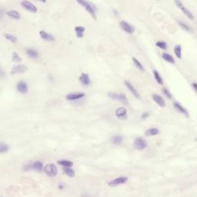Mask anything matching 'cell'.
I'll return each instance as SVG.
<instances>
[{"instance_id":"15","label":"cell","mask_w":197,"mask_h":197,"mask_svg":"<svg viewBox=\"0 0 197 197\" xmlns=\"http://www.w3.org/2000/svg\"><path fill=\"white\" fill-rule=\"evenodd\" d=\"M39 36L42 39H43V40L45 41H50V42H53V41L55 40V38H54V36H52L51 34H49V33H47L46 31H43V30H41L40 32H39Z\"/></svg>"},{"instance_id":"11","label":"cell","mask_w":197,"mask_h":197,"mask_svg":"<svg viewBox=\"0 0 197 197\" xmlns=\"http://www.w3.org/2000/svg\"><path fill=\"white\" fill-rule=\"evenodd\" d=\"M28 70V67L25 65H17L14 66L11 71L12 74H20V73H24Z\"/></svg>"},{"instance_id":"38","label":"cell","mask_w":197,"mask_h":197,"mask_svg":"<svg viewBox=\"0 0 197 197\" xmlns=\"http://www.w3.org/2000/svg\"><path fill=\"white\" fill-rule=\"evenodd\" d=\"M37 1H40V2H43V3H45V2H46V0H37Z\"/></svg>"},{"instance_id":"1","label":"cell","mask_w":197,"mask_h":197,"mask_svg":"<svg viewBox=\"0 0 197 197\" xmlns=\"http://www.w3.org/2000/svg\"><path fill=\"white\" fill-rule=\"evenodd\" d=\"M77 2L79 4L83 6L84 8L86 9V10L88 12V13L90 14L92 17L94 19H96V13H95V9H94L93 6H92L91 3L89 2L86 0H76Z\"/></svg>"},{"instance_id":"21","label":"cell","mask_w":197,"mask_h":197,"mask_svg":"<svg viewBox=\"0 0 197 197\" xmlns=\"http://www.w3.org/2000/svg\"><path fill=\"white\" fill-rule=\"evenodd\" d=\"M75 31L78 38H83L84 36V32L86 31V28L84 26H76Z\"/></svg>"},{"instance_id":"13","label":"cell","mask_w":197,"mask_h":197,"mask_svg":"<svg viewBox=\"0 0 197 197\" xmlns=\"http://www.w3.org/2000/svg\"><path fill=\"white\" fill-rule=\"evenodd\" d=\"M116 116L118 118L122 119H125L127 118V110L124 107H119L116 110Z\"/></svg>"},{"instance_id":"32","label":"cell","mask_w":197,"mask_h":197,"mask_svg":"<svg viewBox=\"0 0 197 197\" xmlns=\"http://www.w3.org/2000/svg\"><path fill=\"white\" fill-rule=\"evenodd\" d=\"M9 146H8V145L4 144L3 142L1 143V145H0V153H6V152L9 151Z\"/></svg>"},{"instance_id":"19","label":"cell","mask_w":197,"mask_h":197,"mask_svg":"<svg viewBox=\"0 0 197 197\" xmlns=\"http://www.w3.org/2000/svg\"><path fill=\"white\" fill-rule=\"evenodd\" d=\"M6 14L9 18H11V19H16V20L21 19V15H20V13H18L17 11L10 10L9 11V12H7Z\"/></svg>"},{"instance_id":"3","label":"cell","mask_w":197,"mask_h":197,"mask_svg":"<svg viewBox=\"0 0 197 197\" xmlns=\"http://www.w3.org/2000/svg\"><path fill=\"white\" fill-rule=\"evenodd\" d=\"M44 172L48 176L50 177H54L57 175L58 173V169L54 164L53 163H49L47 164L44 167Z\"/></svg>"},{"instance_id":"10","label":"cell","mask_w":197,"mask_h":197,"mask_svg":"<svg viewBox=\"0 0 197 197\" xmlns=\"http://www.w3.org/2000/svg\"><path fill=\"white\" fill-rule=\"evenodd\" d=\"M16 89H17L18 92H19L22 94L27 93L28 90H29L26 83L22 80L19 81V83L16 84Z\"/></svg>"},{"instance_id":"28","label":"cell","mask_w":197,"mask_h":197,"mask_svg":"<svg viewBox=\"0 0 197 197\" xmlns=\"http://www.w3.org/2000/svg\"><path fill=\"white\" fill-rule=\"evenodd\" d=\"M57 163L58 164L62 165L64 167H72V165H73L72 162L69 161V160H59Z\"/></svg>"},{"instance_id":"26","label":"cell","mask_w":197,"mask_h":197,"mask_svg":"<svg viewBox=\"0 0 197 197\" xmlns=\"http://www.w3.org/2000/svg\"><path fill=\"white\" fill-rule=\"evenodd\" d=\"M153 75H154V78L156 79V81L157 82L158 84L159 85H163V79H162L161 76L159 75V73L157 72L156 70H153Z\"/></svg>"},{"instance_id":"7","label":"cell","mask_w":197,"mask_h":197,"mask_svg":"<svg viewBox=\"0 0 197 197\" xmlns=\"http://www.w3.org/2000/svg\"><path fill=\"white\" fill-rule=\"evenodd\" d=\"M25 169H26V170H34L38 172H42L43 170H44V169H43V163L40 161L34 162V163H31L30 165H26V167H25Z\"/></svg>"},{"instance_id":"34","label":"cell","mask_w":197,"mask_h":197,"mask_svg":"<svg viewBox=\"0 0 197 197\" xmlns=\"http://www.w3.org/2000/svg\"><path fill=\"white\" fill-rule=\"evenodd\" d=\"M156 46L162 49H167V44H166L165 42H163V41H159V42H157V43H156Z\"/></svg>"},{"instance_id":"25","label":"cell","mask_w":197,"mask_h":197,"mask_svg":"<svg viewBox=\"0 0 197 197\" xmlns=\"http://www.w3.org/2000/svg\"><path fill=\"white\" fill-rule=\"evenodd\" d=\"M63 172L66 176H69V177H74L75 175H76L75 171L72 170L71 167H63Z\"/></svg>"},{"instance_id":"37","label":"cell","mask_w":197,"mask_h":197,"mask_svg":"<svg viewBox=\"0 0 197 197\" xmlns=\"http://www.w3.org/2000/svg\"><path fill=\"white\" fill-rule=\"evenodd\" d=\"M192 86H193V87L194 88V89H195L196 91L197 92V83H193V85H192Z\"/></svg>"},{"instance_id":"8","label":"cell","mask_w":197,"mask_h":197,"mask_svg":"<svg viewBox=\"0 0 197 197\" xmlns=\"http://www.w3.org/2000/svg\"><path fill=\"white\" fill-rule=\"evenodd\" d=\"M119 26L124 32H127L129 34H133L135 31V29L125 21H121L119 23Z\"/></svg>"},{"instance_id":"27","label":"cell","mask_w":197,"mask_h":197,"mask_svg":"<svg viewBox=\"0 0 197 197\" xmlns=\"http://www.w3.org/2000/svg\"><path fill=\"white\" fill-rule=\"evenodd\" d=\"M132 59H133V62L134 65L136 66V67H137V68L141 70V71H142V72H144V71H145V68H144V67H143V66H142V63H141V62H140L139 61V60H138L137 59H136V58L133 57V58H132Z\"/></svg>"},{"instance_id":"22","label":"cell","mask_w":197,"mask_h":197,"mask_svg":"<svg viewBox=\"0 0 197 197\" xmlns=\"http://www.w3.org/2000/svg\"><path fill=\"white\" fill-rule=\"evenodd\" d=\"M159 133V129H156V128H151V129H147L146 132H145V135L147 136H156Z\"/></svg>"},{"instance_id":"20","label":"cell","mask_w":197,"mask_h":197,"mask_svg":"<svg viewBox=\"0 0 197 197\" xmlns=\"http://www.w3.org/2000/svg\"><path fill=\"white\" fill-rule=\"evenodd\" d=\"M26 54L28 56L32 59H38L39 55L38 51H36L33 49H26Z\"/></svg>"},{"instance_id":"24","label":"cell","mask_w":197,"mask_h":197,"mask_svg":"<svg viewBox=\"0 0 197 197\" xmlns=\"http://www.w3.org/2000/svg\"><path fill=\"white\" fill-rule=\"evenodd\" d=\"M174 53L178 59L182 58V47L180 45H176V46L174 47Z\"/></svg>"},{"instance_id":"12","label":"cell","mask_w":197,"mask_h":197,"mask_svg":"<svg viewBox=\"0 0 197 197\" xmlns=\"http://www.w3.org/2000/svg\"><path fill=\"white\" fill-rule=\"evenodd\" d=\"M86 95L84 93H72L66 95V99L69 101H73V100H79L81 98H83Z\"/></svg>"},{"instance_id":"9","label":"cell","mask_w":197,"mask_h":197,"mask_svg":"<svg viewBox=\"0 0 197 197\" xmlns=\"http://www.w3.org/2000/svg\"><path fill=\"white\" fill-rule=\"evenodd\" d=\"M21 6L29 12H31V13H36L37 12V8L29 1H26V0L22 1L21 2Z\"/></svg>"},{"instance_id":"14","label":"cell","mask_w":197,"mask_h":197,"mask_svg":"<svg viewBox=\"0 0 197 197\" xmlns=\"http://www.w3.org/2000/svg\"><path fill=\"white\" fill-rule=\"evenodd\" d=\"M152 98H153V101H154L157 105H159L160 107H165V102L164 99L162 97L161 95H157V94H153L152 95Z\"/></svg>"},{"instance_id":"5","label":"cell","mask_w":197,"mask_h":197,"mask_svg":"<svg viewBox=\"0 0 197 197\" xmlns=\"http://www.w3.org/2000/svg\"><path fill=\"white\" fill-rule=\"evenodd\" d=\"M109 97L115 100H118L121 102H124L125 104H128V100L125 94L124 93H109L108 94Z\"/></svg>"},{"instance_id":"31","label":"cell","mask_w":197,"mask_h":197,"mask_svg":"<svg viewBox=\"0 0 197 197\" xmlns=\"http://www.w3.org/2000/svg\"><path fill=\"white\" fill-rule=\"evenodd\" d=\"M178 24L184 30H186V32H191L192 31V29H191V27L189 26H188L187 24H186L184 22H182V21H178Z\"/></svg>"},{"instance_id":"33","label":"cell","mask_w":197,"mask_h":197,"mask_svg":"<svg viewBox=\"0 0 197 197\" xmlns=\"http://www.w3.org/2000/svg\"><path fill=\"white\" fill-rule=\"evenodd\" d=\"M12 58H13V61L14 62L19 63V62H22V58L20 57L16 53H13Z\"/></svg>"},{"instance_id":"16","label":"cell","mask_w":197,"mask_h":197,"mask_svg":"<svg viewBox=\"0 0 197 197\" xmlns=\"http://www.w3.org/2000/svg\"><path fill=\"white\" fill-rule=\"evenodd\" d=\"M79 81L81 83H83V85L88 86L91 83V80H90V77H89V74H86V73H82L81 76L79 78Z\"/></svg>"},{"instance_id":"29","label":"cell","mask_w":197,"mask_h":197,"mask_svg":"<svg viewBox=\"0 0 197 197\" xmlns=\"http://www.w3.org/2000/svg\"><path fill=\"white\" fill-rule=\"evenodd\" d=\"M123 137L121 136H115L111 139V141H112V143H114V144L119 145L122 143L123 142Z\"/></svg>"},{"instance_id":"35","label":"cell","mask_w":197,"mask_h":197,"mask_svg":"<svg viewBox=\"0 0 197 197\" xmlns=\"http://www.w3.org/2000/svg\"><path fill=\"white\" fill-rule=\"evenodd\" d=\"M163 93L165 95H166L169 99H170L171 100L172 98V94L170 93V92L166 88H163Z\"/></svg>"},{"instance_id":"18","label":"cell","mask_w":197,"mask_h":197,"mask_svg":"<svg viewBox=\"0 0 197 197\" xmlns=\"http://www.w3.org/2000/svg\"><path fill=\"white\" fill-rule=\"evenodd\" d=\"M174 107L177 109L179 112H181L182 114L185 115L186 117H189V112L186 109L182 106V105H180L178 102H174Z\"/></svg>"},{"instance_id":"17","label":"cell","mask_w":197,"mask_h":197,"mask_svg":"<svg viewBox=\"0 0 197 197\" xmlns=\"http://www.w3.org/2000/svg\"><path fill=\"white\" fill-rule=\"evenodd\" d=\"M124 83H125V86L127 87V89H129V91L131 92L132 94H133L134 96H136V98H140V95H139V93H138V92L136 91V89L134 88L133 86L132 85L131 83H129V82H128V81H126V80H125V82H124Z\"/></svg>"},{"instance_id":"4","label":"cell","mask_w":197,"mask_h":197,"mask_svg":"<svg viewBox=\"0 0 197 197\" xmlns=\"http://www.w3.org/2000/svg\"><path fill=\"white\" fill-rule=\"evenodd\" d=\"M174 2H175V4H176V6L178 7L180 10L182 11V13H184L185 15H186L189 19H192V20H193V19H194V16H193V13H191L190 11L187 8H186V7L183 6L182 2H181V0H174Z\"/></svg>"},{"instance_id":"23","label":"cell","mask_w":197,"mask_h":197,"mask_svg":"<svg viewBox=\"0 0 197 197\" xmlns=\"http://www.w3.org/2000/svg\"><path fill=\"white\" fill-rule=\"evenodd\" d=\"M162 57L165 61L168 62H170L171 64H175L176 63V61L174 60V58L170 54H168V53H163V55H162Z\"/></svg>"},{"instance_id":"36","label":"cell","mask_w":197,"mask_h":197,"mask_svg":"<svg viewBox=\"0 0 197 197\" xmlns=\"http://www.w3.org/2000/svg\"><path fill=\"white\" fill-rule=\"evenodd\" d=\"M149 114L148 112H145V113H143L142 116V119H146L147 117H149Z\"/></svg>"},{"instance_id":"6","label":"cell","mask_w":197,"mask_h":197,"mask_svg":"<svg viewBox=\"0 0 197 197\" xmlns=\"http://www.w3.org/2000/svg\"><path fill=\"white\" fill-rule=\"evenodd\" d=\"M127 181L128 178L126 176H120V177L114 179L112 180L111 182H109V186L112 187L117 186H119V185L124 184V183H125Z\"/></svg>"},{"instance_id":"30","label":"cell","mask_w":197,"mask_h":197,"mask_svg":"<svg viewBox=\"0 0 197 197\" xmlns=\"http://www.w3.org/2000/svg\"><path fill=\"white\" fill-rule=\"evenodd\" d=\"M4 36L5 38L6 39H8L9 41H10L11 43H17V39H16V37H15L14 36H13V35L9 34V33H6V34H4Z\"/></svg>"},{"instance_id":"2","label":"cell","mask_w":197,"mask_h":197,"mask_svg":"<svg viewBox=\"0 0 197 197\" xmlns=\"http://www.w3.org/2000/svg\"><path fill=\"white\" fill-rule=\"evenodd\" d=\"M133 147L137 150H143L147 147V142L142 137H137L134 140Z\"/></svg>"}]
</instances>
